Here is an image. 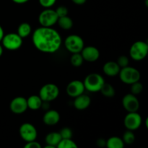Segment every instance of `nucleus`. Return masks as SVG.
<instances>
[{
    "mask_svg": "<svg viewBox=\"0 0 148 148\" xmlns=\"http://www.w3.org/2000/svg\"><path fill=\"white\" fill-rule=\"evenodd\" d=\"M122 105L124 109L128 112H137L140 108L138 99L132 93L124 95L122 99Z\"/></svg>",
    "mask_w": 148,
    "mask_h": 148,
    "instance_id": "nucleus-11",
    "label": "nucleus"
},
{
    "mask_svg": "<svg viewBox=\"0 0 148 148\" xmlns=\"http://www.w3.org/2000/svg\"><path fill=\"white\" fill-rule=\"evenodd\" d=\"M119 75L120 79L124 83L132 85L134 82H137L140 79V73L137 69L132 66H125V67L121 68Z\"/></svg>",
    "mask_w": 148,
    "mask_h": 148,
    "instance_id": "nucleus-3",
    "label": "nucleus"
},
{
    "mask_svg": "<svg viewBox=\"0 0 148 148\" xmlns=\"http://www.w3.org/2000/svg\"><path fill=\"white\" fill-rule=\"evenodd\" d=\"M143 85L141 82H140L139 81L137 82H134L131 85V92L132 94L136 95L140 94V92L143 91Z\"/></svg>",
    "mask_w": 148,
    "mask_h": 148,
    "instance_id": "nucleus-27",
    "label": "nucleus"
},
{
    "mask_svg": "<svg viewBox=\"0 0 148 148\" xmlns=\"http://www.w3.org/2000/svg\"><path fill=\"white\" fill-rule=\"evenodd\" d=\"M84 59L80 53H75L72 54L70 58V62L74 66L79 67L82 64Z\"/></svg>",
    "mask_w": 148,
    "mask_h": 148,
    "instance_id": "nucleus-25",
    "label": "nucleus"
},
{
    "mask_svg": "<svg viewBox=\"0 0 148 148\" xmlns=\"http://www.w3.org/2000/svg\"><path fill=\"white\" fill-rule=\"evenodd\" d=\"M12 1L16 4H25V3L27 2L29 0H12Z\"/></svg>",
    "mask_w": 148,
    "mask_h": 148,
    "instance_id": "nucleus-35",
    "label": "nucleus"
},
{
    "mask_svg": "<svg viewBox=\"0 0 148 148\" xmlns=\"http://www.w3.org/2000/svg\"><path fill=\"white\" fill-rule=\"evenodd\" d=\"M4 30H3L2 27L0 25V41H1V40H2V38L4 37Z\"/></svg>",
    "mask_w": 148,
    "mask_h": 148,
    "instance_id": "nucleus-36",
    "label": "nucleus"
},
{
    "mask_svg": "<svg viewBox=\"0 0 148 148\" xmlns=\"http://www.w3.org/2000/svg\"><path fill=\"white\" fill-rule=\"evenodd\" d=\"M60 120V115L59 112L55 110H49L43 117V121L44 124L48 126L56 125Z\"/></svg>",
    "mask_w": 148,
    "mask_h": 148,
    "instance_id": "nucleus-16",
    "label": "nucleus"
},
{
    "mask_svg": "<svg viewBox=\"0 0 148 148\" xmlns=\"http://www.w3.org/2000/svg\"><path fill=\"white\" fill-rule=\"evenodd\" d=\"M80 53L84 60L88 62H95L98 60L100 56L99 51L94 46H86V47L84 46Z\"/></svg>",
    "mask_w": 148,
    "mask_h": 148,
    "instance_id": "nucleus-14",
    "label": "nucleus"
},
{
    "mask_svg": "<svg viewBox=\"0 0 148 148\" xmlns=\"http://www.w3.org/2000/svg\"><path fill=\"white\" fill-rule=\"evenodd\" d=\"M55 11H56V14H57L59 17L66 16L68 14V9L66 7H64V6H60Z\"/></svg>",
    "mask_w": 148,
    "mask_h": 148,
    "instance_id": "nucleus-30",
    "label": "nucleus"
},
{
    "mask_svg": "<svg viewBox=\"0 0 148 148\" xmlns=\"http://www.w3.org/2000/svg\"><path fill=\"white\" fill-rule=\"evenodd\" d=\"M120 66H119L118 64L116 62H108L104 64L103 67V72L106 75L110 77H114L119 75L120 72Z\"/></svg>",
    "mask_w": 148,
    "mask_h": 148,
    "instance_id": "nucleus-17",
    "label": "nucleus"
},
{
    "mask_svg": "<svg viewBox=\"0 0 148 148\" xmlns=\"http://www.w3.org/2000/svg\"><path fill=\"white\" fill-rule=\"evenodd\" d=\"M107 147L108 148H123L124 143L122 139L118 137H111L106 141Z\"/></svg>",
    "mask_w": 148,
    "mask_h": 148,
    "instance_id": "nucleus-20",
    "label": "nucleus"
},
{
    "mask_svg": "<svg viewBox=\"0 0 148 148\" xmlns=\"http://www.w3.org/2000/svg\"><path fill=\"white\" fill-rule=\"evenodd\" d=\"M96 144L97 145L99 146V147H105L106 145V141L105 140H103V139H99V140H98V141H97Z\"/></svg>",
    "mask_w": 148,
    "mask_h": 148,
    "instance_id": "nucleus-33",
    "label": "nucleus"
},
{
    "mask_svg": "<svg viewBox=\"0 0 148 148\" xmlns=\"http://www.w3.org/2000/svg\"><path fill=\"white\" fill-rule=\"evenodd\" d=\"M27 108H30V110H33V111H36L41 107L42 104H43V101L39 95H30L27 99Z\"/></svg>",
    "mask_w": 148,
    "mask_h": 148,
    "instance_id": "nucleus-19",
    "label": "nucleus"
},
{
    "mask_svg": "<svg viewBox=\"0 0 148 148\" xmlns=\"http://www.w3.org/2000/svg\"><path fill=\"white\" fill-rule=\"evenodd\" d=\"M57 23L59 24V27H62L64 30H69L73 26V21L67 15L59 17L57 20Z\"/></svg>",
    "mask_w": 148,
    "mask_h": 148,
    "instance_id": "nucleus-22",
    "label": "nucleus"
},
{
    "mask_svg": "<svg viewBox=\"0 0 148 148\" xmlns=\"http://www.w3.org/2000/svg\"><path fill=\"white\" fill-rule=\"evenodd\" d=\"M62 140V137H61L59 132H51L46 135V143L47 145L46 146V148H53L57 147L58 144L59 142Z\"/></svg>",
    "mask_w": 148,
    "mask_h": 148,
    "instance_id": "nucleus-18",
    "label": "nucleus"
},
{
    "mask_svg": "<svg viewBox=\"0 0 148 148\" xmlns=\"http://www.w3.org/2000/svg\"><path fill=\"white\" fill-rule=\"evenodd\" d=\"M84 40L77 35H70L64 40V46L72 53H80L84 48Z\"/></svg>",
    "mask_w": 148,
    "mask_h": 148,
    "instance_id": "nucleus-7",
    "label": "nucleus"
},
{
    "mask_svg": "<svg viewBox=\"0 0 148 148\" xmlns=\"http://www.w3.org/2000/svg\"><path fill=\"white\" fill-rule=\"evenodd\" d=\"M58 18L59 17L55 10L46 8L39 14L38 21L43 27H51L57 23Z\"/></svg>",
    "mask_w": 148,
    "mask_h": 148,
    "instance_id": "nucleus-8",
    "label": "nucleus"
},
{
    "mask_svg": "<svg viewBox=\"0 0 148 148\" xmlns=\"http://www.w3.org/2000/svg\"><path fill=\"white\" fill-rule=\"evenodd\" d=\"M2 53H3V47H2V46L0 44V56L2 55Z\"/></svg>",
    "mask_w": 148,
    "mask_h": 148,
    "instance_id": "nucleus-37",
    "label": "nucleus"
},
{
    "mask_svg": "<svg viewBox=\"0 0 148 148\" xmlns=\"http://www.w3.org/2000/svg\"><path fill=\"white\" fill-rule=\"evenodd\" d=\"M25 148H41V145L39 144L38 142H36V140L31 142H28L27 143V144L25 145Z\"/></svg>",
    "mask_w": 148,
    "mask_h": 148,
    "instance_id": "nucleus-32",
    "label": "nucleus"
},
{
    "mask_svg": "<svg viewBox=\"0 0 148 148\" xmlns=\"http://www.w3.org/2000/svg\"><path fill=\"white\" fill-rule=\"evenodd\" d=\"M58 148H77V145L72 139H62L57 145Z\"/></svg>",
    "mask_w": 148,
    "mask_h": 148,
    "instance_id": "nucleus-24",
    "label": "nucleus"
},
{
    "mask_svg": "<svg viewBox=\"0 0 148 148\" xmlns=\"http://www.w3.org/2000/svg\"><path fill=\"white\" fill-rule=\"evenodd\" d=\"M75 101H74V106L76 109L82 111L89 107L90 105L91 99L88 95L81 94L78 95L76 98H75Z\"/></svg>",
    "mask_w": 148,
    "mask_h": 148,
    "instance_id": "nucleus-15",
    "label": "nucleus"
},
{
    "mask_svg": "<svg viewBox=\"0 0 148 148\" xmlns=\"http://www.w3.org/2000/svg\"><path fill=\"white\" fill-rule=\"evenodd\" d=\"M62 139H72L73 133H72V130L69 127H64V128L62 129L59 132Z\"/></svg>",
    "mask_w": 148,
    "mask_h": 148,
    "instance_id": "nucleus-28",
    "label": "nucleus"
},
{
    "mask_svg": "<svg viewBox=\"0 0 148 148\" xmlns=\"http://www.w3.org/2000/svg\"><path fill=\"white\" fill-rule=\"evenodd\" d=\"M33 43L35 47L43 53H52L57 51L62 45L60 34L51 27H40L33 33Z\"/></svg>",
    "mask_w": 148,
    "mask_h": 148,
    "instance_id": "nucleus-1",
    "label": "nucleus"
},
{
    "mask_svg": "<svg viewBox=\"0 0 148 148\" xmlns=\"http://www.w3.org/2000/svg\"><path fill=\"white\" fill-rule=\"evenodd\" d=\"M122 140L124 144L131 145L135 140V136H134V134L132 132V131H131V130H127L123 134Z\"/></svg>",
    "mask_w": 148,
    "mask_h": 148,
    "instance_id": "nucleus-26",
    "label": "nucleus"
},
{
    "mask_svg": "<svg viewBox=\"0 0 148 148\" xmlns=\"http://www.w3.org/2000/svg\"><path fill=\"white\" fill-rule=\"evenodd\" d=\"M59 90L57 85L53 83L46 84L40 90L39 96L45 102H50L53 101L59 96Z\"/></svg>",
    "mask_w": 148,
    "mask_h": 148,
    "instance_id": "nucleus-6",
    "label": "nucleus"
},
{
    "mask_svg": "<svg viewBox=\"0 0 148 148\" xmlns=\"http://www.w3.org/2000/svg\"><path fill=\"white\" fill-rule=\"evenodd\" d=\"M85 90L83 82L79 80H73L68 84L66 90L69 96L76 98L78 95L83 94Z\"/></svg>",
    "mask_w": 148,
    "mask_h": 148,
    "instance_id": "nucleus-13",
    "label": "nucleus"
},
{
    "mask_svg": "<svg viewBox=\"0 0 148 148\" xmlns=\"http://www.w3.org/2000/svg\"><path fill=\"white\" fill-rule=\"evenodd\" d=\"M105 83L103 77L98 73H91L85 77L83 84L85 89L91 92H99Z\"/></svg>",
    "mask_w": 148,
    "mask_h": 148,
    "instance_id": "nucleus-2",
    "label": "nucleus"
},
{
    "mask_svg": "<svg viewBox=\"0 0 148 148\" xmlns=\"http://www.w3.org/2000/svg\"><path fill=\"white\" fill-rule=\"evenodd\" d=\"M124 124L128 130L134 131L137 130L142 124V117L137 112H129L126 115L124 120Z\"/></svg>",
    "mask_w": 148,
    "mask_h": 148,
    "instance_id": "nucleus-10",
    "label": "nucleus"
},
{
    "mask_svg": "<svg viewBox=\"0 0 148 148\" xmlns=\"http://www.w3.org/2000/svg\"><path fill=\"white\" fill-rule=\"evenodd\" d=\"M32 28L31 26L27 23H23L19 25L17 28V34L23 38L27 37L31 33Z\"/></svg>",
    "mask_w": 148,
    "mask_h": 148,
    "instance_id": "nucleus-21",
    "label": "nucleus"
},
{
    "mask_svg": "<svg viewBox=\"0 0 148 148\" xmlns=\"http://www.w3.org/2000/svg\"><path fill=\"white\" fill-rule=\"evenodd\" d=\"M10 108L12 112L15 114H23L27 109V99L24 97H16L10 103Z\"/></svg>",
    "mask_w": 148,
    "mask_h": 148,
    "instance_id": "nucleus-12",
    "label": "nucleus"
},
{
    "mask_svg": "<svg viewBox=\"0 0 148 148\" xmlns=\"http://www.w3.org/2000/svg\"><path fill=\"white\" fill-rule=\"evenodd\" d=\"M116 63L118 64V65L120 66V68H123V67H125V66H127L129 65L128 57L122 55V56H119V57L118 58Z\"/></svg>",
    "mask_w": 148,
    "mask_h": 148,
    "instance_id": "nucleus-29",
    "label": "nucleus"
},
{
    "mask_svg": "<svg viewBox=\"0 0 148 148\" xmlns=\"http://www.w3.org/2000/svg\"><path fill=\"white\" fill-rule=\"evenodd\" d=\"M3 46L10 51H15L23 45V38L17 33H10L4 35L1 40Z\"/></svg>",
    "mask_w": 148,
    "mask_h": 148,
    "instance_id": "nucleus-5",
    "label": "nucleus"
},
{
    "mask_svg": "<svg viewBox=\"0 0 148 148\" xmlns=\"http://www.w3.org/2000/svg\"><path fill=\"white\" fill-rule=\"evenodd\" d=\"M75 4H77V5H82V4H85L87 0H72Z\"/></svg>",
    "mask_w": 148,
    "mask_h": 148,
    "instance_id": "nucleus-34",
    "label": "nucleus"
},
{
    "mask_svg": "<svg viewBox=\"0 0 148 148\" xmlns=\"http://www.w3.org/2000/svg\"><path fill=\"white\" fill-rule=\"evenodd\" d=\"M39 3L44 8H50L56 3V0H38Z\"/></svg>",
    "mask_w": 148,
    "mask_h": 148,
    "instance_id": "nucleus-31",
    "label": "nucleus"
},
{
    "mask_svg": "<svg viewBox=\"0 0 148 148\" xmlns=\"http://www.w3.org/2000/svg\"><path fill=\"white\" fill-rule=\"evenodd\" d=\"M19 132L21 138L26 143L34 141L37 138V130L36 127L30 123H24L22 124L19 130Z\"/></svg>",
    "mask_w": 148,
    "mask_h": 148,
    "instance_id": "nucleus-9",
    "label": "nucleus"
},
{
    "mask_svg": "<svg viewBox=\"0 0 148 148\" xmlns=\"http://www.w3.org/2000/svg\"><path fill=\"white\" fill-rule=\"evenodd\" d=\"M100 92L102 93L103 95H104L106 98H113L115 95V89L114 87L109 83H105L101 88Z\"/></svg>",
    "mask_w": 148,
    "mask_h": 148,
    "instance_id": "nucleus-23",
    "label": "nucleus"
},
{
    "mask_svg": "<svg viewBox=\"0 0 148 148\" xmlns=\"http://www.w3.org/2000/svg\"><path fill=\"white\" fill-rule=\"evenodd\" d=\"M148 53V44L146 42L138 40L132 45L130 50V55L132 59L135 61H141L147 56Z\"/></svg>",
    "mask_w": 148,
    "mask_h": 148,
    "instance_id": "nucleus-4",
    "label": "nucleus"
}]
</instances>
